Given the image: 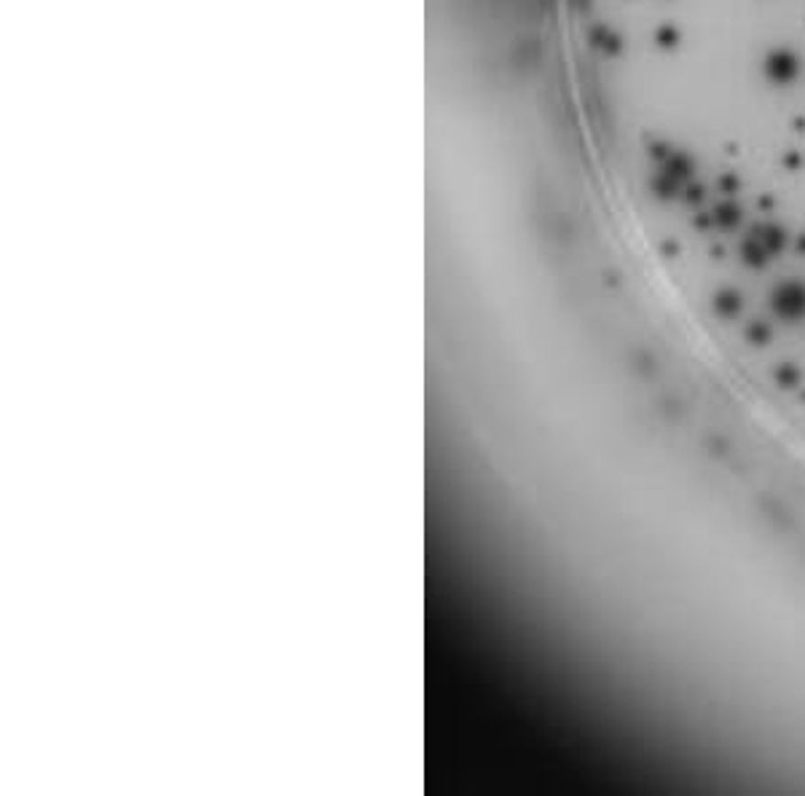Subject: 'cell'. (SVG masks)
Instances as JSON below:
<instances>
[{
  "label": "cell",
  "instance_id": "cell-2",
  "mask_svg": "<svg viewBox=\"0 0 805 796\" xmlns=\"http://www.w3.org/2000/svg\"><path fill=\"white\" fill-rule=\"evenodd\" d=\"M776 312L782 317H790V320L805 317V285H800V282L782 285L779 293H776Z\"/></svg>",
  "mask_w": 805,
  "mask_h": 796
},
{
  "label": "cell",
  "instance_id": "cell-1",
  "mask_svg": "<svg viewBox=\"0 0 805 796\" xmlns=\"http://www.w3.org/2000/svg\"><path fill=\"white\" fill-rule=\"evenodd\" d=\"M800 73V65H798V57L787 49H779L771 54L768 65H765V76L773 81V84H792Z\"/></svg>",
  "mask_w": 805,
  "mask_h": 796
}]
</instances>
